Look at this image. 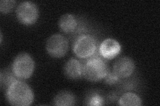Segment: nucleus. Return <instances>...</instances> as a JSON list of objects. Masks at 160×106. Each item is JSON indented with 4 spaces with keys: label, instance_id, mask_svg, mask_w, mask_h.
Here are the masks:
<instances>
[{
    "label": "nucleus",
    "instance_id": "obj_1",
    "mask_svg": "<svg viewBox=\"0 0 160 106\" xmlns=\"http://www.w3.org/2000/svg\"><path fill=\"white\" fill-rule=\"evenodd\" d=\"M6 97L9 103L16 106H28L33 102L34 95L29 85L21 80H16L7 89Z\"/></svg>",
    "mask_w": 160,
    "mask_h": 106
},
{
    "label": "nucleus",
    "instance_id": "obj_2",
    "mask_svg": "<svg viewBox=\"0 0 160 106\" xmlns=\"http://www.w3.org/2000/svg\"><path fill=\"white\" fill-rule=\"evenodd\" d=\"M108 72L106 62L99 57L89 59L83 67V76L88 81H99L105 78Z\"/></svg>",
    "mask_w": 160,
    "mask_h": 106
},
{
    "label": "nucleus",
    "instance_id": "obj_3",
    "mask_svg": "<svg viewBox=\"0 0 160 106\" xmlns=\"http://www.w3.org/2000/svg\"><path fill=\"white\" fill-rule=\"evenodd\" d=\"M34 68V62L31 56L26 53H22L13 60L12 72L18 78L27 79L32 75Z\"/></svg>",
    "mask_w": 160,
    "mask_h": 106
},
{
    "label": "nucleus",
    "instance_id": "obj_4",
    "mask_svg": "<svg viewBox=\"0 0 160 106\" xmlns=\"http://www.w3.org/2000/svg\"><path fill=\"white\" fill-rule=\"evenodd\" d=\"M97 47V42L94 37L89 35H83L76 40L73 50L79 58H87L93 56L96 52Z\"/></svg>",
    "mask_w": 160,
    "mask_h": 106
},
{
    "label": "nucleus",
    "instance_id": "obj_5",
    "mask_svg": "<svg viewBox=\"0 0 160 106\" xmlns=\"http://www.w3.org/2000/svg\"><path fill=\"white\" fill-rule=\"evenodd\" d=\"M17 18L23 25H32L36 22L39 17L37 6L32 2H24L20 3L16 9Z\"/></svg>",
    "mask_w": 160,
    "mask_h": 106
},
{
    "label": "nucleus",
    "instance_id": "obj_6",
    "mask_svg": "<svg viewBox=\"0 0 160 106\" xmlns=\"http://www.w3.org/2000/svg\"><path fill=\"white\" fill-rule=\"evenodd\" d=\"M68 48L69 43L67 39L60 34L52 35L46 43L48 53L54 58H62L65 56Z\"/></svg>",
    "mask_w": 160,
    "mask_h": 106
},
{
    "label": "nucleus",
    "instance_id": "obj_7",
    "mask_svg": "<svg viewBox=\"0 0 160 106\" xmlns=\"http://www.w3.org/2000/svg\"><path fill=\"white\" fill-rule=\"evenodd\" d=\"M135 64L132 58L123 57L119 58L113 65V72L119 78H126L132 74Z\"/></svg>",
    "mask_w": 160,
    "mask_h": 106
},
{
    "label": "nucleus",
    "instance_id": "obj_8",
    "mask_svg": "<svg viewBox=\"0 0 160 106\" xmlns=\"http://www.w3.org/2000/svg\"><path fill=\"white\" fill-rule=\"evenodd\" d=\"M121 51V46L116 40L107 39L102 43L99 47V53L106 59H112L116 57Z\"/></svg>",
    "mask_w": 160,
    "mask_h": 106
},
{
    "label": "nucleus",
    "instance_id": "obj_9",
    "mask_svg": "<svg viewBox=\"0 0 160 106\" xmlns=\"http://www.w3.org/2000/svg\"><path fill=\"white\" fill-rule=\"evenodd\" d=\"M64 74L72 80H77L83 75V66L79 60L71 58L65 64Z\"/></svg>",
    "mask_w": 160,
    "mask_h": 106
},
{
    "label": "nucleus",
    "instance_id": "obj_10",
    "mask_svg": "<svg viewBox=\"0 0 160 106\" xmlns=\"http://www.w3.org/2000/svg\"><path fill=\"white\" fill-rule=\"evenodd\" d=\"M59 27L65 33H73L78 27V21L73 15L65 14L59 20Z\"/></svg>",
    "mask_w": 160,
    "mask_h": 106
},
{
    "label": "nucleus",
    "instance_id": "obj_11",
    "mask_svg": "<svg viewBox=\"0 0 160 106\" xmlns=\"http://www.w3.org/2000/svg\"><path fill=\"white\" fill-rule=\"evenodd\" d=\"M53 104L61 106L73 105L76 104V97L68 91H62L55 97Z\"/></svg>",
    "mask_w": 160,
    "mask_h": 106
},
{
    "label": "nucleus",
    "instance_id": "obj_12",
    "mask_svg": "<svg viewBox=\"0 0 160 106\" xmlns=\"http://www.w3.org/2000/svg\"><path fill=\"white\" fill-rule=\"evenodd\" d=\"M119 104L123 106H139L142 105V100L136 94L128 92L123 94L120 98Z\"/></svg>",
    "mask_w": 160,
    "mask_h": 106
},
{
    "label": "nucleus",
    "instance_id": "obj_13",
    "mask_svg": "<svg viewBox=\"0 0 160 106\" xmlns=\"http://www.w3.org/2000/svg\"><path fill=\"white\" fill-rule=\"evenodd\" d=\"M0 75H1V80H0V81H1L2 86L5 85V86L7 87V89L9 88L10 85L17 80L16 78H15L16 75L13 74V72L10 73L6 71V73L3 74V72H2Z\"/></svg>",
    "mask_w": 160,
    "mask_h": 106
},
{
    "label": "nucleus",
    "instance_id": "obj_14",
    "mask_svg": "<svg viewBox=\"0 0 160 106\" xmlns=\"http://www.w3.org/2000/svg\"><path fill=\"white\" fill-rule=\"evenodd\" d=\"M16 2L13 0H2L0 2V11L3 13H8L12 11Z\"/></svg>",
    "mask_w": 160,
    "mask_h": 106
},
{
    "label": "nucleus",
    "instance_id": "obj_15",
    "mask_svg": "<svg viewBox=\"0 0 160 106\" xmlns=\"http://www.w3.org/2000/svg\"><path fill=\"white\" fill-rule=\"evenodd\" d=\"M88 105H102L104 104V100L103 98L98 94H92L88 99Z\"/></svg>",
    "mask_w": 160,
    "mask_h": 106
},
{
    "label": "nucleus",
    "instance_id": "obj_16",
    "mask_svg": "<svg viewBox=\"0 0 160 106\" xmlns=\"http://www.w3.org/2000/svg\"><path fill=\"white\" fill-rule=\"evenodd\" d=\"M104 79L105 82L106 84L109 85H113L118 83L120 78H119L113 72H108L106 76H105Z\"/></svg>",
    "mask_w": 160,
    "mask_h": 106
}]
</instances>
